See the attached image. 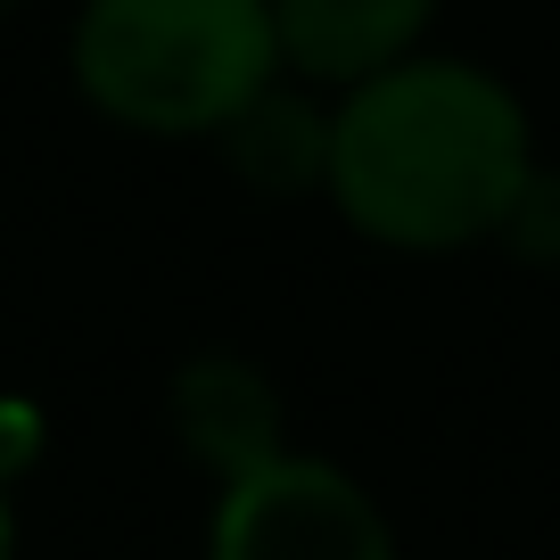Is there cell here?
Returning <instances> with one entry per match:
<instances>
[{"instance_id": "52a82bcc", "label": "cell", "mask_w": 560, "mask_h": 560, "mask_svg": "<svg viewBox=\"0 0 560 560\" xmlns=\"http://www.w3.org/2000/svg\"><path fill=\"white\" fill-rule=\"evenodd\" d=\"M503 231L527 256H560V174H527V190H520V207L503 214Z\"/></svg>"}, {"instance_id": "ba28073f", "label": "cell", "mask_w": 560, "mask_h": 560, "mask_svg": "<svg viewBox=\"0 0 560 560\" xmlns=\"http://www.w3.org/2000/svg\"><path fill=\"white\" fill-rule=\"evenodd\" d=\"M18 552V511H9V470H0V560Z\"/></svg>"}, {"instance_id": "8992f818", "label": "cell", "mask_w": 560, "mask_h": 560, "mask_svg": "<svg viewBox=\"0 0 560 560\" xmlns=\"http://www.w3.org/2000/svg\"><path fill=\"white\" fill-rule=\"evenodd\" d=\"M223 132H231L240 174L264 182V190H305V182H330V116H314L305 100L264 91V100H247Z\"/></svg>"}, {"instance_id": "7a4b0ae2", "label": "cell", "mask_w": 560, "mask_h": 560, "mask_svg": "<svg viewBox=\"0 0 560 560\" xmlns=\"http://www.w3.org/2000/svg\"><path fill=\"white\" fill-rule=\"evenodd\" d=\"M74 74L132 132H223L280 74L272 0H91Z\"/></svg>"}, {"instance_id": "277c9868", "label": "cell", "mask_w": 560, "mask_h": 560, "mask_svg": "<svg viewBox=\"0 0 560 560\" xmlns=\"http://www.w3.org/2000/svg\"><path fill=\"white\" fill-rule=\"evenodd\" d=\"M438 0H272L280 58L314 83H363V74L412 58Z\"/></svg>"}, {"instance_id": "3957f363", "label": "cell", "mask_w": 560, "mask_h": 560, "mask_svg": "<svg viewBox=\"0 0 560 560\" xmlns=\"http://www.w3.org/2000/svg\"><path fill=\"white\" fill-rule=\"evenodd\" d=\"M207 560H396L380 503L314 454H272L223 478Z\"/></svg>"}, {"instance_id": "6da1fadb", "label": "cell", "mask_w": 560, "mask_h": 560, "mask_svg": "<svg viewBox=\"0 0 560 560\" xmlns=\"http://www.w3.org/2000/svg\"><path fill=\"white\" fill-rule=\"evenodd\" d=\"M527 116L462 58H396L330 116V198L387 247H470L527 190Z\"/></svg>"}, {"instance_id": "9c48e42d", "label": "cell", "mask_w": 560, "mask_h": 560, "mask_svg": "<svg viewBox=\"0 0 560 560\" xmlns=\"http://www.w3.org/2000/svg\"><path fill=\"white\" fill-rule=\"evenodd\" d=\"M0 9H9V0H0Z\"/></svg>"}, {"instance_id": "5b68a950", "label": "cell", "mask_w": 560, "mask_h": 560, "mask_svg": "<svg viewBox=\"0 0 560 560\" xmlns=\"http://www.w3.org/2000/svg\"><path fill=\"white\" fill-rule=\"evenodd\" d=\"M174 429L207 470L240 478V470H256V462L280 454V396L247 363L207 354V363H190L174 380Z\"/></svg>"}]
</instances>
